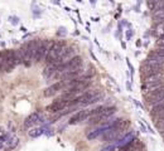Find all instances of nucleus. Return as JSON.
<instances>
[{"label":"nucleus","instance_id":"nucleus-1","mask_svg":"<svg viewBox=\"0 0 164 151\" xmlns=\"http://www.w3.org/2000/svg\"><path fill=\"white\" fill-rule=\"evenodd\" d=\"M64 47H66V43H63V42H54L53 44H51V47L47 52V55L44 58L47 64H56V62L58 61Z\"/></svg>","mask_w":164,"mask_h":151},{"label":"nucleus","instance_id":"nucleus-2","mask_svg":"<svg viewBox=\"0 0 164 151\" xmlns=\"http://www.w3.org/2000/svg\"><path fill=\"white\" fill-rule=\"evenodd\" d=\"M83 66V59L81 58L80 55H75L72 57L71 59L66 61L64 63L62 64H58L57 66V73H66V72H69V71H76V69H81Z\"/></svg>","mask_w":164,"mask_h":151},{"label":"nucleus","instance_id":"nucleus-3","mask_svg":"<svg viewBox=\"0 0 164 151\" xmlns=\"http://www.w3.org/2000/svg\"><path fill=\"white\" fill-rule=\"evenodd\" d=\"M116 112V107H106L101 113L99 115H95L92 117H88V123L90 125H99V123H102L107 120H110L111 116Z\"/></svg>","mask_w":164,"mask_h":151},{"label":"nucleus","instance_id":"nucleus-4","mask_svg":"<svg viewBox=\"0 0 164 151\" xmlns=\"http://www.w3.org/2000/svg\"><path fill=\"white\" fill-rule=\"evenodd\" d=\"M163 101H164V84L155 88V89H153V91H150L148 93V96H147V102L150 106L160 103Z\"/></svg>","mask_w":164,"mask_h":151},{"label":"nucleus","instance_id":"nucleus-5","mask_svg":"<svg viewBox=\"0 0 164 151\" xmlns=\"http://www.w3.org/2000/svg\"><path fill=\"white\" fill-rule=\"evenodd\" d=\"M67 107H69V100H66L63 97H60L56 101H53L49 106H47L46 110L48 112H51V113H57V112H60V111H62V110H64Z\"/></svg>","mask_w":164,"mask_h":151},{"label":"nucleus","instance_id":"nucleus-6","mask_svg":"<svg viewBox=\"0 0 164 151\" xmlns=\"http://www.w3.org/2000/svg\"><path fill=\"white\" fill-rule=\"evenodd\" d=\"M49 47H51V44H49L47 41H42V42H39L37 49H35L33 61H34V62H37V63L41 62V61H43V59L46 58V55H47V52H48Z\"/></svg>","mask_w":164,"mask_h":151},{"label":"nucleus","instance_id":"nucleus-7","mask_svg":"<svg viewBox=\"0 0 164 151\" xmlns=\"http://www.w3.org/2000/svg\"><path fill=\"white\" fill-rule=\"evenodd\" d=\"M88 117H90V111H87V110H82V111L76 112L75 115L69 119L68 123H69V125H78V123L85 122Z\"/></svg>","mask_w":164,"mask_h":151},{"label":"nucleus","instance_id":"nucleus-8","mask_svg":"<svg viewBox=\"0 0 164 151\" xmlns=\"http://www.w3.org/2000/svg\"><path fill=\"white\" fill-rule=\"evenodd\" d=\"M75 55H76V49L73 47H64L63 50H62V53H61V55H60L58 61L56 62V66L64 63L66 61L71 59L72 57H75Z\"/></svg>","mask_w":164,"mask_h":151},{"label":"nucleus","instance_id":"nucleus-9","mask_svg":"<svg viewBox=\"0 0 164 151\" xmlns=\"http://www.w3.org/2000/svg\"><path fill=\"white\" fill-rule=\"evenodd\" d=\"M16 59H15V50H7V63L4 67V72L9 73L16 67Z\"/></svg>","mask_w":164,"mask_h":151},{"label":"nucleus","instance_id":"nucleus-10","mask_svg":"<svg viewBox=\"0 0 164 151\" xmlns=\"http://www.w3.org/2000/svg\"><path fill=\"white\" fill-rule=\"evenodd\" d=\"M63 88H64V83H63V81H61V82H56V83H53L52 86L47 87V88L44 89L43 94H44V97H52V96H54V94H57L60 91H62Z\"/></svg>","mask_w":164,"mask_h":151},{"label":"nucleus","instance_id":"nucleus-11","mask_svg":"<svg viewBox=\"0 0 164 151\" xmlns=\"http://www.w3.org/2000/svg\"><path fill=\"white\" fill-rule=\"evenodd\" d=\"M39 122H42V116L39 115L38 112H34V113H32V115H29V116L25 119V121H24V126L28 128V127H33V126H35V125L39 123Z\"/></svg>","mask_w":164,"mask_h":151},{"label":"nucleus","instance_id":"nucleus-12","mask_svg":"<svg viewBox=\"0 0 164 151\" xmlns=\"http://www.w3.org/2000/svg\"><path fill=\"white\" fill-rule=\"evenodd\" d=\"M150 115L154 120L164 116V101L160 102V103H157L154 106H152V110H150Z\"/></svg>","mask_w":164,"mask_h":151},{"label":"nucleus","instance_id":"nucleus-13","mask_svg":"<svg viewBox=\"0 0 164 151\" xmlns=\"http://www.w3.org/2000/svg\"><path fill=\"white\" fill-rule=\"evenodd\" d=\"M145 66H164V58L152 53L145 61Z\"/></svg>","mask_w":164,"mask_h":151},{"label":"nucleus","instance_id":"nucleus-14","mask_svg":"<svg viewBox=\"0 0 164 151\" xmlns=\"http://www.w3.org/2000/svg\"><path fill=\"white\" fill-rule=\"evenodd\" d=\"M148 6L153 13L158 10H164V0H148Z\"/></svg>","mask_w":164,"mask_h":151},{"label":"nucleus","instance_id":"nucleus-15","mask_svg":"<svg viewBox=\"0 0 164 151\" xmlns=\"http://www.w3.org/2000/svg\"><path fill=\"white\" fill-rule=\"evenodd\" d=\"M57 73V66L56 64H48L43 72V76L46 78H51Z\"/></svg>","mask_w":164,"mask_h":151},{"label":"nucleus","instance_id":"nucleus-16","mask_svg":"<svg viewBox=\"0 0 164 151\" xmlns=\"http://www.w3.org/2000/svg\"><path fill=\"white\" fill-rule=\"evenodd\" d=\"M153 19L157 23H164V10H158L153 13Z\"/></svg>","mask_w":164,"mask_h":151},{"label":"nucleus","instance_id":"nucleus-17","mask_svg":"<svg viewBox=\"0 0 164 151\" xmlns=\"http://www.w3.org/2000/svg\"><path fill=\"white\" fill-rule=\"evenodd\" d=\"M7 63V50L0 52V72H4V67Z\"/></svg>","mask_w":164,"mask_h":151},{"label":"nucleus","instance_id":"nucleus-18","mask_svg":"<svg viewBox=\"0 0 164 151\" xmlns=\"http://www.w3.org/2000/svg\"><path fill=\"white\" fill-rule=\"evenodd\" d=\"M43 134V128H33V130H30L29 131V136L30 137H38V136H41Z\"/></svg>","mask_w":164,"mask_h":151},{"label":"nucleus","instance_id":"nucleus-19","mask_svg":"<svg viewBox=\"0 0 164 151\" xmlns=\"http://www.w3.org/2000/svg\"><path fill=\"white\" fill-rule=\"evenodd\" d=\"M154 34H157V35H163L164 34V23H158L157 24V27H155V29H154Z\"/></svg>","mask_w":164,"mask_h":151},{"label":"nucleus","instance_id":"nucleus-20","mask_svg":"<svg viewBox=\"0 0 164 151\" xmlns=\"http://www.w3.org/2000/svg\"><path fill=\"white\" fill-rule=\"evenodd\" d=\"M105 108H106L105 106H99V107H96V108H94V110H90V117H92V116H95V115H99V113H101Z\"/></svg>","mask_w":164,"mask_h":151},{"label":"nucleus","instance_id":"nucleus-21","mask_svg":"<svg viewBox=\"0 0 164 151\" xmlns=\"http://www.w3.org/2000/svg\"><path fill=\"white\" fill-rule=\"evenodd\" d=\"M143 150V146L139 144V141L136 140V142L133 145V147L130 149V150H127V151H141Z\"/></svg>","mask_w":164,"mask_h":151},{"label":"nucleus","instance_id":"nucleus-22","mask_svg":"<svg viewBox=\"0 0 164 151\" xmlns=\"http://www.w3.org/2000/svg\"><path fill=\"white\" fill-rule=\"evenodd\" d=\"M153 53L157 54V55H159V57H163V58H164V47H159V48L155 49Z\"/></svg>","mask_w":164,"mask_h":151},{"label":"nucleus","instance_id":"nucleus-23","mask_svg":"<svg viewBox=\"0 0 164 151\" xmlns=\"http://www.w3.org/2000/svg\"><path fill=\"white\" fill-rule=\"evenodd\" d=\"M2 146H3V142H0V149H2Z\"/></svg>","mask_w":164,"mask_h":151}]
</instances>
